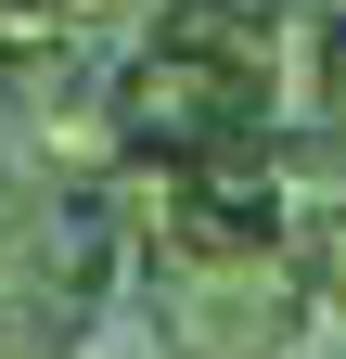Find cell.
<instances>
[{"label":"cell","mask_w":346,"mask_h":359,"mask_svg":"<svg viewBox=\"0 0 346 359\" xmlns=\"http://www.w3.org/2000/svg\"><path fill=\"white\" fill-rule=\"evenodd\" d=\"M141 321H154L167 359H295L321 295L282 269V244H256V257H141Z\"/></svg>","instance_id":"cell-1"},{"label":"cell","mask_w":346,"mask_h":359,"mask_svg":"<svg viewBox=\"0 0 346 359\" xmlns=\"http://www.w3.org/2000/svg\"><path fill=\"white\" fill-rule=\"evenodd\" d=\"M282 269L321 295V321L346 308V193H295V218H282Z\"/></svg>","instance_id":"cell-2"},{"label":"cell","mask_w":346,"mask_h":359,"mask_svg":"<svg viewBox=\"0 0 346 359\" xmlns=\"http://www.w3.org/2000/svg\"><path fill=\"white\" fill-rule=\"evenodd\" d=\"M295 90H308V116L346 128V0H321V13H308V39H295Z\"/></svg>","instance_id":"cell-3"}]
</instances>
